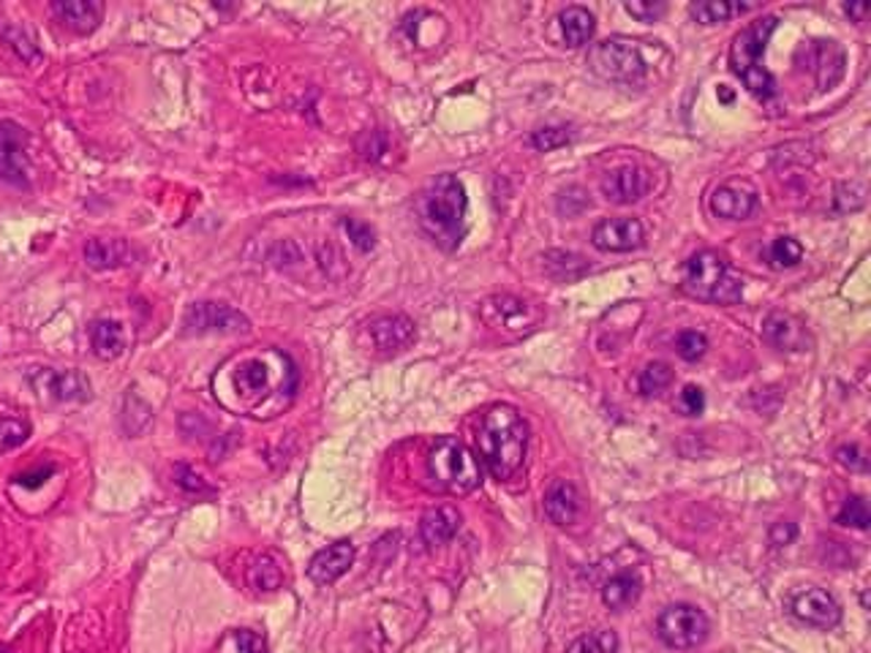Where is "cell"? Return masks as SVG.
I'll return each mask as SVG.
<instances>
[{
  "instance_id": "cell-1",
  "label": "cell",
  "mask_w": 871,
  "mask_h": 653,
  "mask_svg": "<svg viewBox=\"0 0 871 653\" xmlns=\"http://www.w3.org/2000/svg\"><path fill=\"white\" fill-rule=\"evenodd\" d=\"M297 390V368L278 349L234 354L213 376L215 401L232 414L270 420L292 403Z\"/></svg>"
},
{
  "instance_id": "cell-2",
  "label": "cell",
  "mask_w": 871,
  "mask_h": 653,
  "mask_svg": "<svg viewBox=\"0 0 871 653\" xmlns=\"http://www.w3.org/2000/svg\"><path fill=\"white\" fill-rule=\"evenodd\" d=\"M477 446L485 465L496 480H513L526 463L528 425L523 414L507 403H496L483 414Z\"/></svg>"
},
{
  "instance_id": "cell-3",
  "label": "cell",
  "mask_w": 871,
  "mask_h": 653,
  "mask_svg": "<svg viewBox=\"0 0 871 653\" xmlns=\"http://www.w3.org/2000/svg\"><path fill=\"white\" fill-rule=\"evenodd\" d=\"M468 197L464 183L455 174H436L428 189L419 193V227L442 251H455L466 234Z\"/></svg>"
},
{
  "instance_id": "cell-4",
  "label": "cell",
  "mask_w": 871,
  "mask_h": 653,
  "mask_svg": "<svg viewBox=\"0 0 871 653\" xmlns=\"http://www.w3.org/2000/svg\"><path fill=\"white\" fill-rule=\"evenodd\" d=\"M777 17H762V20L752 22L732 39L730 47V69L738 77L747 90L757 99H771L777 93V82H773L771 71L762 66V54H766L768 41H771L773 30H777Z\"/></svg>"
},
{
  "instance_id": "cell-5",
  "label": "cell",
  "mask_w": 871,
  "mask_h": 653,
  "mask_svg": "<svg viewBox=\"0 0 871 653\" xmlns=\"http://www.w3.org/2000/svg\"><path fill=\"white\" fill-rule=\"evenodd\" d=\"M683 292L717 305H736L743 298V281L732 272L722 253L697 251L683 264Z\"/></svg>"
},
{
  "instance_id": "cell-6",
  "label": "cell",
  "mask_w": 871,
  "mask_h": 653,
  "mask_svg": "<svg viewBox=\"0 0 871 653\" xmlns=\"http://www.w3.org/2000/svg\"><path fill=\"white\" fill-rule=\"evenodd\" d=\"M428 474L438 488L453 495H466L483 485V465L464 441L444 435L428 452Z\"/></svg>"
},
{
  "instance_id": "cell-7",
  "label": "cell",
  "mask_w": 871,
  "mask_h": 653,
  "mask_svg": "<svg viewBox=\"0 0 871 653\" xmlns=\"http://www.w3.org/2000/svg\"><path fill=\"white\" fill-rule=\"evenodd\" d=\"M588 66L608 82L638 84L646 77V60H642L638 44L627 39H608L594 44L588 52Z\"/></svg>"
},
{
  "instance_id": "cell-8",
  "label": "cell",
  "mask_w": 871,
  "mask_h": 653,
  "mask_svg": "<svg viewBox=\"0 0 871 653\" xmlns=\"http://www.w3.org/2000/svg\"><path fill=\"white\" fill-rule=\"evenodd\" d=\"M657 632L668 649L692 651L697 645L706 643L711 624H708L706 613L697 610L695 604H670V607L662 610V615H659Z\"/></svg>"
},
{
  "instance_id": "cell-9",
  "label": "cell",
  "mask_w": 871,
  "mask_h": 653,
  "mask_svg": "<svg viewBox=\"0 0 871 653\" xmlns=\"http://www.w3.org/2000/svg\"><path fill=\"white\" fill-rule=\"evenodd\" d=\"M479 317L490 330L502 332V335H526L543 322V311L537 305L513 298V294H494V298L483 300Z\"/></svg>"
},
{
  "instance_id": "cell-10",
  "label": "cell",
  "mask_w": 871,
  "mask_h": 653,
  "mask_svg": "<svg viewBox=\"0 0 871 653\" xmlns=\"http://www.w3.org/2000/svg\"><path fill=\"white\" fill-rule=\"evenodd\" d=\"M249 330V319L224 302H194L183 319L185 335H245Z\"/></svg>"
},
{
  "instance_id": "cell-11",
  "label": "cell",
  "mask_w": 871,
  "mask_h": 653,
  "mask_svg": "<svg viewBox=\"0 0 871 653\" xmlns=\"http://www.w3.org/2000/svg\"><path fill=\"white\" fill-rule=\"evenodd\" d=\"M28 384L36 395L55 403H85L93 395L90 381L80 371H58V368H33L28 371Z\"/></svg>"
},
{
  "instance_id": "cell-12",
  "label": "cell",
  "mask_w": 871,
  "mask_h": 653,
  "mask_svg": "<svg viewBox=\"0 0 871 653\" xmlns=\"http://www.w3.org/2000/svg\"><path fill=\"white\" fill-rule=\"evenodd\" d=\"M365 338L371 349L378 354H398L404 352L417 338V326L404 313H382L365 322Z\"/></svg>"
},
{
  "instance_id": "cell-13",
  "label": "cell",
  "mask_w": 871,
  "mask_h": 653,
  "mask_svg": "<svg viewBox=\"0 0 871 653\" xmlns=\"http://www.w3.org/2000/svg\"><path fill=\"white\" fill-rule=\"evenodd\" d=\"M28 134L17 123H0V180L11 185H28Z\"/></svg>"
},
{
  "instance_id": "cell-14",
  "label": "cell",
  "mask_w": 871,
  "mask_h": 653,
  "mask_svg": "<svg viewBox=\"0 0 871 653\" xmlns=\"http://www.w3.org/2000/svg\"><path fill=\"white\" fill-rule=\"evenodd\" d=\"M790 610L798 621L814 629H837L842 624V607L828 591L803 589L790 599Z\"/></svg>"
},
{
  "instance_id": "cell-15",
  "label": "cell",
  "mask_w": 871,
  "mask_h": 653,
  "mask_svg": "<svg viewBox=\"0 0 871 653\" xmlns=\"http://www.w3.org/2000/svg\"><path fill=\"white\" fill-rule=\"evenodd\" d=\"M642 240H646V229L638 218H605L591 232V243L608 253L635 251L642 245Z\"/></svg>"
},
{
  "instance_id": "cell-16",
  "label": "cell",
  "mask_w": 871,
  "mask_h": 653,
  "mask_svg": "<svg viewBox=\"0 0 871 653\" xmlns=\"http://www.w3.org/2000/svg\"><path fill=\"white\" fill-rule=\"evenodd\" d=\"M760 193L749 180H730L711 193V213L727 221H743L757 210Z\"/></svg>"
},
{
  "instance_id": "cell-17",
  "label": "cell",
  "mask_w": 871,
  "mask_h": 653,
  "mask_svg": "<svg viewBox=\"0 0 871 653\" xmlns=\"http://www.w3.org/2000/svg\"><path fill=\"white\" fill-rule=\"evenodd\" d=\"M651 189V178L642 167H635V163H624V167L610 169L602 180V193L605 199L612 204H632L642 199Z\"/></svg>"
},
{
  "instance_id": "cell-18",
  "label": "cell",
  "mask_w": 871,
  "mask_h": 653,
  "mask_svg": "<svg viewBox=\"0 0 871 653\" xmlns=\"http://www.w3.org/2000/svg\"><path fill=\"white\" fill-rule=\"evenodd\" d=\"M354 564V544L348 540H341L330 547L320 550L308 564V577L320 585L335 583L338 577H344L348 566Z\"/></svg>"
},
{
  "instance_id": "cell-19",
  "label": "cell",
  "mask_w": 871,
  "mask_h": 653,
  "mask_svg": "<svg viewBox=\"0 0 871 653\" xmlns=\"http://www.w3.org/2000/svg\"><path fill=\"white\" fill-rule=\"evenodd\" d=\"M807 63L820 90L833 88L844 74V52L837 41H812Z\"/></svg>"
},
{
  "instance_id": "cell-20",
  "label": "cell",
  "mask_w": 871,
  "mask_h": 653,
  "mask_svg": "<svg viewBox=\"0 0 871 653\" xmlns=\"http://www.w3.org/2000/svg\"><path fill=\"white\" fill-rule=\"evenodd\" d=\"M52 14L74 33L88 36L104 20V3H99V0H55Z\"/></svg>"
},
{
  "instance_id": "cell-21",
  "label": "cell",
  "mask_w": 871,
  "mask_h": 653,
  "mask_svg": "<svg viewBox=\"0 0 871 653\" xmlns=\"http://www.w3.org/2000/svg\"><path fill=\"white\" fill-rule=\"evenodd\" d=\"M545 515L556 525H573L583 515V495L580 490L567 480L553 482L545 493Z\"/></svg>"
},
{
  "instance_id": "cell-22",
  "label": "cell",
  "mask_w": 871,
  "mask_h": 653,
  "mask_svg": "<svg viewBox=\"0 0 871 653\" xmlns=\"http://www.w3.org/2000/svg\"><path fill=\"white\" fill-rule=\"evenodd\" d=\"M460 531V512L455 506H434L419 520V536L428 547H442Z\"/></svg>"
},
{
  "instance_id": "cell-23",
  "label": "cell",
  "mask_w": 871,
  "mask_h": 653,
  "mask_svg": "<svg viewBox=\"0 0 871 653\" xmlns=\"http://www.w3.org/2000/svg\"><path fill=\"white\" fill-rule=\"evenodd\" d=\"M131 245L120 238H90L85 243V262L90 270H118L129 264Z\"/></svg>"
},
{
  "instance_id": "cell-24",
  "label": "cell",
  "mask_w": 871,
  "mask_h": 653,
  "mask_svg": "<svg viewBox=\"0 0 871 653\" xmlns=\"http://www.w3.org/2000/svg\"><path fill=\"white\" fill-rule=\"evenodd\" d=\"M768 341L773 343L777 349H787V352H801L807 346V330L803 324L798 322L796 317L790 313H771L766 319V326H762Z\"/></svg>"
},
{
  "instance_id": "cell-25",
  "label": "cell",
  "mask_w": 871,
  "mask_h": 653,
  "mask_svg": "<svg viewBox=\"0 0 871 653\" xmlns=\"http://www.w3.org/2000/svg\"><path fill=\"white\" fill-rule=\"evenodd\" d=\"M90 349L101 360H118L125 352V330L115 319H99L90 324Z\"/></svg>"
},
{
  "instance_id": "cell-26",
  "label": "cell",
  "mask_w": 871,
  "mask_h": 653,
  "mask_svg": "<svg viewBox=\"0 0 871 653\" xmlns=\"http://www.w3.org/2000/svg\"><path fill=\"white\" fill-rule=\"evenodd\" d=\"M594 30H597V22H594V14L583 6H569L567 11H561V33L567 47L578 50V47H586L588 41L594 39Z\"/></svg>"
},
{
  "instance_id": "cell-27",
  "label": "cell",
  "mask_w": 871,
  "mask_h": 653,
  "mask_svg": "<svg viewBox=\"0 0 871 653\" xmlns=\"http://www.w3.org/2000/svg\"><path fill=\"white\" fill-rule=\"evenodd\" d=\"M640 594H642L640 580L629 572L612 574L608 583L602 585V602H605V607H610V610L632 607V604L640 599Z\"/></svg>"
},
{
  "instance_id": "cell-28",
  "label": "cell",
  "mask_w": 871,
  "mask_h": 653,
  "mask_svg": "<svg viewBox=\"0 0 871 653\" xmlns=\"http://www.w3.org/2000/svg\"><path fill=\"white\" fill-rule=\"evenodd\" d=\"M754 3H730V0H702V3L689 6V14L700 26H717V22H727L730 17L747 14L752 11Z\"/></svg>"
},
{
  "instance_id": "cell-29",
  "label": "cell",
  "mask_w": 871,
  "mask_h": 653,
  "mask_svg": "<svg viewBox=\"0 0 871 653\" xmlns=\"http://www.w3.org/2000/svg\"><path fill=\"white\" fill-rule=\"evenodd\" d=\"M249 585L260 594H273L284 585V570H281L275 555H260L254 564L249 566Z\"/></svg>"
},
{
  "instance_id": "cell-30",
  "label": "cell",
  "mask_w": 871,
  "mask_h": 653,
  "mask_svg": "<svg viewBox=\"0 0 871 653\" xmlns=\"http://www.w3.org/2000/svg\"><path fill=\"white\" fill-rule=\"evenodd\" d=\"M618 651V634L612 629H597L591 634H580L567 653H616Z\"/></svg>"
},
{
  "instance_id": "cell-31",
  "label": "cell",
  "mask_w": 871,
  "mask_h": 653,
  "mask_svg": "<svg viewBox=\"0 0 871 653\" xmlns=\"http://www.w3.org/2000/svg\"><path fill=\"white\" fill-rule=\"evenodd\" d=\"M801 259H803V245L792 238H777L771 243V248H768V262H771L777 270L796 268Z\"/></svg>"
},
{
  "instance_id": "cell-32",
  "label": "cell",
  "mask_w": 871,
  "mask_h": 653,
  "mask_svg": "<svg viewBox=\"0 0 871 653\" xmlns=\"http://www.w3.org/2000/svg\"><path fill=\"white\" fill-rule=\"evenodd\" d=\"M672 384V368L668 362H651L640 373V392L642 395H659Z\"/></svg>"
},
{
  "instance_id": "cell-33",
  "label": "cell",
  "mask_w": 871,
  "mask_h": 653,
  "mask_svg": "<svg viewBox=\"0 0 871 653\" xmlns=\"http://www.w3.org/2000/svg\"><path fill=\"white\" fill-rule=\"evenodd\" d=\"M30 435V422L22 416H0V452H9L14 446L26 444Z\"/></svg>"
},
{
  "instance_id": "cell-34",
  "label": "cell",
  "mask_w": 871,
  "mask_h": 653,
  "mask_svg": "<svg viewBox=\"0 0 871 653\" xmlns=\"http://www.w3.org/2000/svg\"><path fill=\"white\" fill-rule=\"evenodd\" d=\"M221 653H267V645L260 634L237 629V632L226 634L224 643H221Z\"/></svg>"
},
{
  "instance_id": "cell-35",
  "label": "cell",
  "mask_w": 871,
  "mask_h": 653,
  "mask_svg": "<svg viewBox=\"0 0 871 653\" xmlns=\"http://www.w3.org/2000/svg\"><path fill=\"white\" fill-rule=\"evenodd\" d=\"M0 33H3V39L9 41L11 50L20 54V58L26 60V63H36V60H41L39 47H36L33 36H30L28 30H22V28H17V26H9V28L0 30Z\"/></svg>"
},
{
  "instance_id": "cell-36",
  "label": "cell",
  "mask_w": 871,
  "mask_h": 653,
  "mask_svg": "<svg viewBox=\"0 0 871 653\" xmlns=\"http://www.w3.org/2000/svg\"><path fill=\"white\" fill-rule=\"evenodd\" d=\"M837 523L842 525H850V529H869L871 523V515H869V504L863 495H850V499L844 501L842 512L837 515Z\"/></svg>"
},
{
  "instance_id": "cell-37",
  "label": "cell",
  "mask_w": 871,
  "mask_h": 653,
  "mask_svg": "<svg viewBox=\"0 0 871 653\" xmlns=\"http://www.w3.org/2000/svg\"><path fill=\"white\" fill-rule=\"evenodd\" d=\"M676 352H678V356H681V360H687V362L702 360V356H706V352H708V338L697 330L681 332V335L676 338Z\"/></svg>"
},
{
  "instance_id": "cell-38",
  "label": "cell",
  "mask_w": 871,
  "mask_h": 653,
  "mask_svg": "<svg viewBox=\"0 0 871 653\" xmlns=\"http://www.w3.org/2000/svg\"><path fill=\"white\" fill-rule=\"evenodd\" d=\"M344 232L348 234V240H352V245L357 248V251L368 253L376 248V232L371 229V223L357 221V218H344Z\"/></svg>"
},
{
  "instance_id": "cell-39",
  "label": "cell",
  "mask_w": 871,
  "mask_h": 653,
  "mask_svg": "<svg viewBox=\"0 0 871 653\" xmlns=\"http://www.w3.org/2000/svg\"><path fill=\"white\" fill-rule=\"evenodd\" d=\"M573 139L569 134V129H564V125H550V129H539L531 134V144L539 150V153H550V150H558L564 148V144Z\"/></svg>"
},
{
  "instance_id": "cell-40",
  "label": "cell",
  "mask_w": 871,
  "mask_h": 653,
  "mask_svg": "<svg viewBox=\"0 0 871 653\" xmlns=\"http://www.w3.org/2000/svg\"><path fill=\"white\" fill-rule=\"evenodd\" d=\"M867 204V185L863 183H842L837 191V210L850 213V210H861Z\"/></svg>"
},
{
  "instance_id": "cell-41",
  "label": "cell",
  "mask_w": 871,
  "mask_h": 653,
  "mask_svg": "<svg viewBox=\"0 0 871 653\" xmlns=\"http://www.w3.org/2000/svg\"><path fill=\"white\" fill-rule=\"evenodd\" d=\"M172 476H174V482H178V488L185 490V493H213V490L207 488V482H204L189 463L174 465Z\"/></svg>"
},
{
  "instance_id": "cell-42",
  "label": "cell",
  "mask_w": 871,
  "mask_h": 653,
  "mask_svg": "<svg viewBox=\"0 0 871 653\" xmlns=\"http://www.w3.org/2000/svg\"><path fill=\"white\" fill-rule=\"evenodd\" d=\"M676 406L683 416H700L702 411H706V392L697 384H687L681 390V395H678Z\"/></svg>"
},
{
  "instance_id": "cell-43",
  "label": "cell",
  "mask_w": 871,
  "mask_h": 653,
  "mask_svg": "<svg viewBox=\"0 0 871 653\" xmlns=\"http://www.w3.org/2000/svg\"><path fill=\"white\" fill-rule=\"evenodd\" d=\"M837 461L850 471H867V458H863L861 446L858 444H844L837 450Z\"/></svg>"
},
{
  "instance_id": "cell-44",
  "label": "cell",
  "mask_w": 871,
  "mask_h": 653,
  "mask_svg": "<svg viewBox=\"0 0 871 653\" xmlns=\"http://www.w3.org/2000/svg\"><path fill=\"white\" fill-rule=\"evenodd\" d=\"M624 9H627V14L638 17L640 22H654V20H659L665 11H668V6L665 3H624Z\"/></svg>"
},
{
  "instance_id": "cell-45",
  "label": "cell",
  "mask_w": 871,
  "mask_h": 653,
  "mask_svg": "<svg viewBox=\"0 0 871 653\" xmlns=\"http://www.w3.org/2000/svg\"><path fill=\"white\" fill-rule=\"evenodd\" d=\"M365 139H371V144L359 142V153H363L368 161H378L384 153H387V137H384L382 131H368Z\"/></svg>"
},
{
  "instance_id": "cell-46",
  "label": "cell",
  "mask_w": 871,
  "mask_h": 653,
  "mask_svg": "<svg viewBox=\"0 0 871 653\" xmlns=\"http://www.w3.org/2000/svg\"><path fill=\"white\" fill-rule=\"evenodd\" d=\"M798 536V525L796 523H773L771 529V544H777V547H784V544H790L792 540Z\"/></svg>"
},
{
  "instance_id": "cell-47",
  "label": "cell",
  "mask_w": 871,
  "mask_h": 653,
  "mask_svg": "<svg viewBox=\"0 0 871 653\" xmlns=\"http://www.w3.org/2000/svg\"><path fill=\"white\" fill-rule=\"evenodd\" d=\"M844 11H847V14H852V17H858V20H863V14H867V11H869V3H855V6H844Z\"/></svg>"
},
{
  "instance_id": "cell-48",
  "label": "cell",
  "mask_w": 871,
  "mask_h": 653,
  "mask_svg": "<svg viewBox=\"0 0 871 653\" xmlns=\"http://www.w3.org/2000/svg\"><path fill=\"white\" fill-rule=\"evenodd\" d=\"M719 93H722V101H727V104H730V101H732L730 90H719Z\"/></svg>"
}]
</instances>
